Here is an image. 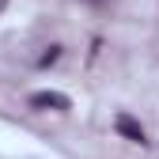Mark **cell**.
Masks as SVG:
<instances>
[{"label": "cell", "mask_w": 159, "mask_h": 159, "mask_svg": "<svg viewBox=\"0 0 159 159\" xmlns=\"http://www.w3.org/2000/svg\"><path fill=\"white\" fill-rule=\"evenodd\" d=\"M4 8H8V0H0V15H4Z\"/></svg>", "instance_id": "obj_4"}, {"label": "cell", "mask_w": 159, "mask_h": 159, "mask_svg": "<svg viewBox=\"0 0 159 159\" xmlns=\"http://www.w3.org/2000/svg\"><path fill=\"white\" fill-rule=\"evenodd\" d=\"M57 57H61V46H49V53H46V57H42V61H38V65H42V68H46V65H53V61H57Z\"/></svg>", "instance_id": "obj_3"}, {"label": "cell", "mask_w": 159, "mask_h": 159, "mask_svg": "<svg viewBox=\"0 0 159 159\" xmlns=\"http://www.w3.org/2000/svg\"><path fill=\"white\" fill-rule=\"evenodd\" d=\"M87 4H106V0H87Z\"/></svg>", "instance_id": "obj_5"}, {"label": "cell", "mask_w": 159, "mask_h": 159, "mask_svg": "<svg viewBox=\"0 0 159 159\" xmlns=\"http://www.w3.org/2000/svg\"><path fill=\"white\" fill-rule=\"evenodd\" d=\"M30 106L34 110H72V98L61 91H34L30 95Z\"/></svg>", "instance_id": "obj_1"}, {"label": "cell", "mask_w": 159, "mask_h": 159, "mask_svg": "<svg viewBox=\"0 0 159 159\" xmlns=\"http://www.w3.org/2000/svg\"><path fill=\"white\" fill-rule=\"evenodd\" d=\"M114 129L125 136V140H133V144H148V133H144V125L136 121V117H129V114H117V121H114Z\"/></svg>", "instance_id": "obj_2"}]
</instances>
